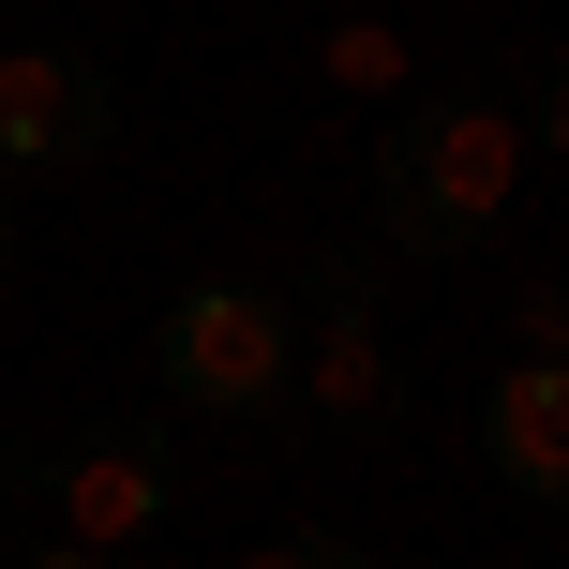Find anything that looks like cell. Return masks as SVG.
I'll return each instance as SVG.
<instances>
[{"label":"cell","mask_w":569,"mask_h":569,"mask_svg":"<svg viewBox=\"0 0 569 569\" xmlns=\"http://www.w3.org/2000/svg\"><path fill=\"white\" fill-rule=\"evenodd\" d=\"M525 196V120L495 90H420L375 136V256L390 270H465Z\"/></svg>","instance_id":"obj_1"},{"label":"cell","mask_w":569,"mask_h":569,"mask_svg":"<svg viewBox=\"0 0 569 569\" xmlns=\"http://www.w3.org/2000/svg\"><path fill=\"white\" fill-rule=\"evenodd\" d=\"M150 375H166V405H196V420H240L256 450L284 465L300 450V420H284V375H300V300L284 284H180L166 330H150Z\"/></svg>","instance_id":"obj_2"},{"label":"cell","mask_w":569,"mask_h":569,"mask_svg":"<svg viewBox=\"0 0 569 569\" xmlns=\"http://www.w3.org/2000/svg\"><path fill=\"white\" fill-rule=\"evenodd\" d=\"M120 136V76L90 46H0V180H76Z\"/></svg>","instance_id":"obj_3"},{"label":"cell","mask_w":569,"mask_h":569,"mask_svg":"<svg viewBox=\"0 0 569 569\" xmlns=\"http://www.w3.org/2000/svg\"><path fill=\"white\" fill-rule=\"evenodd\" d=\"M46 510H60V540H90V555H136L150 525L180 510V450H166L150 420L46 435Z\"/></svg>","instance_id":"obj_4"},{"label":"cell","mask_w":569,"mask_h":569,"mask_svg":"<svg viewBox=\"0 0 569 569\" xmlns=\"http://www.w3.org/2000/svg\"><path fill=\"white\" fill-rule=\"evenodd\" d=\"M284 420H300V450H315V435H390V420H405V360H390V330H375V315H300Z\"/></svg>","instance_id":"obj_5"},{"label":"cell","mask_w":569,"mask_h":569,"mask_svg":"<svg viewBox=\"0 0 569 569\" xmlns=\"http://www.w3.org/2000/svg\"><path fill=\"white\" fill-rule=\"evenodd\" d=\"M480 450H495V480H510L525 510L569 495V375H555V360H510V375L480 390Z\"/></svg>","instance_id":"obj_6"},{"label":"cell","mask_w":569,"mask_h":569,"mask_svg":"<svg viewBox=\"0 0 569 569\" xmlns=\"http://www.w3.org/2000/svg\"><path fill=\"white\" fill-rule=\"evenodd\" d=\"M375 284H390V256H375V240H330L284 300H300V315H375Z\"/></svg>","instance_id":"obj_7"},{"label":"cell","mask_w":569,"mask_h":569,"mask_svg":"<svg viewBox=\"0 0 569 569\" xmlns=\"http://www.w3.org/2000/svg\"><path fill=\"white\" fill-rule=\"evenodd\" d=\"M240 569H375L360 540H345V525H284V540H256Z\"/></svg>","instance_id":"obj_8"},{"label":"cell","mask_w":569,"mask_h":569,"mask_svg":"<svg viewBox=\"0 0 569 569\" xmlns=\"http://www.w3.org/2000/svg\"><path fill=\"white\" fill-rule=\"evenodd\" d=\"M16 569H120V555H90V540H30Z\"/></svg>","instance_id":"obj_9"},{"label":"cell","mask_w":569,"mask_h":569,"mask_svg":"<svg viewBox=\"0 0 569 569\" xmlns=\"http://www.w3.org/2000/svg\"><path fill=\"white\" fill-rule=\"evenodd\" d=\"M0 256H16V210H0Z\"/></svg>","instance_id":"obj_10"}]
</instances>
